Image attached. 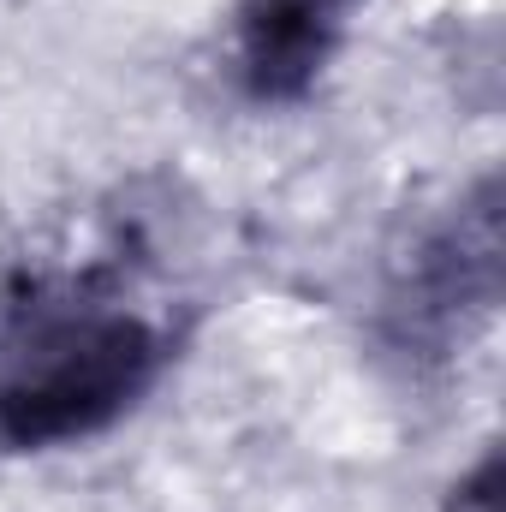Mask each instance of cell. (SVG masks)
<instances>
[{
	"label": "cell",
	"instance_id": "cell-2",
	"mask_svg": "<svg viewBox=\"0 0 506 512\" xmlns=\"http://www.w3.org/2000/svg\"><path fill=\"white\" fill-rule=\"evenodd\" d=\"M501 304V185L495 173L417 221L387 256L381 322L399 352L441 358Z\"/></svg>",
	"mask_w": 506,
	"mask_h": 512
},
{
	"label": "cell",
	"instance_id": "cell-4",
	"mask_svg": "<svg viewBox=\"0 0 506 512\" xmlns=\"http://www.w3.org/2000/svg\"><path fill=\"white\" fill-rule=\"evenodd\" d=\"M447 512H501V453H495V447L453 483Z\"/></svg>",
	"mask_w": 506,
	"mask_h": 512
},
{
	"label": "cell",
	"instance_id": "cell-3",
	"mask_svg": "<svg viewBox=\"0 0 506 512\" xmlns=\"http://www.w3.org/2000/svg\"><path fill=\"white\" fill-rule=\"evenodd\" d=\"M358 0H239L233 66L251 102H298L334 60Z\"/></svg>",
	"mask_w": 506,
	"mask_h": 512
},
{
	"label": "cell",
	"instance_id": "cell-1",
	"mask_svg": "<svg viewBox=\"0 0 506 512\" xmlns=\"http://www.w3.org/2000/svg\"><path fill=\"white\" fill-rule=\"evenodd\" d=\"M161 328L96 286H36L0 310V447L102 435L155 387Z\"/></svg>",
	"mask_w": 506,
	"mask_h": 512
}]
</instances>
